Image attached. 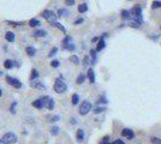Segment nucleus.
Wrapping results in <instances>:
<instances>
[{
	"label": "nucleus",
	"instance_id": "1",
	"mask_svg": "<svg viewBox=\"0 0 161 144\" xmlns=\"http://www.w3.org/2000/svg\"><path fill=\"white\" fill-rule=\"evenodd\" d=\"M67 90V85L65 84V82H63L60 78L55 79V83H54V91L58 93V94H63Z\"/></svg>",
	"mask_w": 161,
	"mask_h": 144
},
{
	"label": "nucleus",
	"instance_id": "2",
	"mask_svg": "<svg viewBox=\"0 0 161 144\" xmlns=\"http://www.w3.org/2000/svg\"><path fill=\"white\" fill-rule=\"evenodd\" d=\"M49 99H51L49 96H43L42 99H38V100L34 101L32 102V107L37 108V109H42V108L47 107V103H48Z\"/></svg>",
	"mask_w": 161,
	"mask_h": 144
},
{
	"label": "nucleus",
	"instance_id": "3",
	"mask_svg": "<svg viewBox=\"0 0 161 144\" xmlns=\"http://www.w3.org/2000/svg\"><path fill=\"white\" fill-rule=\"evenodd\" d=\"M48 23H55V21H57V14L53 12V11H51V10H45L43 12H42V14H41Z\"/></svg>",
	"mask_w": 161,
	"mask_h": 144
},
{
	"label": "nucleus",
	"instance_id": "4",
	"mask_svg": "<svg viewBox=\"0 0 161 144\" xmlns=\"http://www.w3.org/2000/svg\"><path fill=\"white\" fill-rule=\"evenodd\" d=\"M16 142H17V137L12 132L5 133L4 137H2V139H1V143L2 144H13V143H16Z\"/></svg>",
	"mask_w": 161,
	"mask_h": 144
},
{
	"label": "nucleus",
	"instance_id": "5",
	"mask_svg": "<svg viewBox=\"0 0 161 144\" xmlns=\"http://www.w3.org/2000/svg\"><path fill=\"white\" fill-rule=\"evenodd\" d=\"M92 110V103L89 101H83L81 107H79V114L81 115H87Z\"/></svg>",
	"mask_w": 161,
	"mask_h": 144
},
{
	"label": "nucleus",
	"instance_id": "6",
	"mask_svg": "<svg viewBox=\"0 0 161 144\" xmlns=\"http://www.w3.org/2000/svg\"><path fill=\"white\" fill-rule=\"evenodd\" d=\"M6 82L10 84V85H12L13 88H16V89H19V88H22V83L17 79V78H12V77H10V76H7L6 77Z\"/></svg>",
	"mask_w": 161,
	"mask_h": 144
},
{
	"label": "nucleus",
	"instance_id": "7",
	"mask_svg": "<svg viewBox=\"0 0 161 144\" xmlns=\"http://www.w3.org/2000/svg\"><path fill=\"white\" fill-rule=\"evenodd\" d=\"M130 12H131V16L138 18V17H141V14H142V8H141V6H135V7L131 8Z\"/></svg>",
	"mask_w": 161,
	"mask_h": 144
},
{
	"label": "nucleus",
	"instance_id": "8",
	"mask_svg": "<svg viewBox=\"0 0 161 144\" xmlns=\"http://www.w3.org/2000/svg\"><path fill=\"white\" fill-rule=\"evenodd\" d=\"M30 86L31 88H36V89H45L46 88L41 82H37V80H34V79L30 82Z\"/></svg>",
	"mask_w": 161,
	"mask_h": 144
},
{
	"label": "nucleus",
	"instance_id": "9",
	"mask_svg": "<svg viewBox=\"0 0 161 144\" xmlns=\"http://www.w3.org/2000/svg\"><path fill=\"white\" fill-rule=\"evenodd\" d=\"M122 136H123V137H128L129 139H132V138H133V132H132L130 129H125V130L122 131Z\"/></svg>",
	"mask_w": 161,
	"mask_h": 144
},
{
	"label": "nucleus",
	"instance_id": "10",
	"mask_svg": "<svg viewBox=\"0 0 161 144\" xmlns=\"http://www.w3.org/2000/svg\"><path fill=\"white\" fill-rule=\"evenodd\" d=\"M88 79H89V82H90L92 84L95 83V73L93 71V69H89V70H88Z\"/></svg>",
	"mask_w": 161,
	"mask_h": 144
},
{
	"label": "nucleus",
	"instance_id": "11",
	"mask_svg": "<svg viewBox=\"0 0 161 144\" xmlns=\"http://www.w3.org/2000/svg\"><path fill=\"white\" fill-rule=\"evenodd\" d=\"M76 137H77V141H78V142H82V141L84 139V131H83L82 129L77 130V133H76Z\"/></svg>",
	"mask_w": 161,
	"mask_h": 144
},
{
	"label": "nucleus",
	"instance_id": "12",
	"mask_svg": "<svg viewBox=\"0 0 161 144\" xmlns=\"http://www.w3.org/2000/svg\"><path fill=\"white\" fill-rule=\"evenodd\" d=\"M46 35H47L46 30H36V31L32 33V36H34V37H45Z\"/></svg>",
	"mask_w": 161,
	"mask_h": 144
},
{
	"label": "nucleus",
	"instance_id": "13",
	"mask_svg": "<svg viewBox=\"0 0 161 144\" xmlns=\"http://www.w3.org/2000/svg\"><path fill=\"white\" fill-rule=\"evenodd\" d=\"M5 38H6V41H8V42H13L15 41V34L12 33V31H7L6 34H5Z\"/></svg>",
	"mask_w": 161,
	"mask_h": 144
},
{
	"label": "nucleus",
	"instance_id": "14",
	"mask_svg": "<svg viewBox=\"0 0 161 144\" xmlns=\"http://www.w3.org/2000/svg\"><path fill=\"white\" fill-rule=\"evenodd\" d=\"M105 40L103 38H100V41H99V43H97V47H96V50L97 52H100V50H102L103 48H105Z\"/></svg>",
	"mask_w": 161,
	"mask_h": 144
},
{
	"label": "nucleus",
	"instance_id": "15",
	"mask_svg": "<svg viewBox=\"0 0 161 144\" xmlns=\"http://www.w3.org/2000/svg\"><path fill=\"white\" fill-rule=\"evenodd\" d=\"M4 66H5V69L10 70V69H12V67H13V61H12V60H10V59H7V60H5V61H4Z\"/></svg>",
	"mask_w": 161,
	"mask_h": 144
},
{
	"label": "nucleus",
	"instance_id": "16",
	"mask_svg": "<svg viewBox=\"0 0 161 144\" xmlns=\"http://www.w3.org/2000/svg\"><path fill=\"white\" fill-rule=\"evenodd\" d=\"M141 23H142V22H139V21H138V19H135V21H131V22H130V27H132V28H139V27H141Z\"/></svg>",
	"mask_w": 161,
	"mask_h": 144
},
{
	"label": "nucleus",
	"instance_id": "17",
	"mask_svg": "<svg viewBox=\"0 0 161 144\" xmlns=\"http://www.w3.org/2000/svg\"><path fill=\"white\" fill-rule=\"evenodd\" d=\"M25 52L28 53V55H30V57H32V55H35V53H36V49H35L34 47H31V46H29V47H27Z\"/></svg>",
	"mask_w": 161,
	"mask_h": 144
},
{
	"label": "nucleus",
	"instance_id": "18",
	"mask_svg": "<svg viewBox=\"0 0 161 144\" xmlns=\"http://www.w3.org/2000/svg\"><path fill=\"white\" fill-rule=\"evenodd\" d=\"M87 10H88L87 4H81V5L78 6V12H79V13H84V12H87Z\"/></svg>",
	"mask_w": 161,
	"mask_h": 144
},
{
	"label": "nucleus",
	"instance_id": "19",
	"mask_svg": "<svg viewBox=\"0 0 161 144\" xmlns=\"http://www.w3.org/2000/svg\"><path fill=\"white\" fill-rule=\"evenodd\" d=\"M130 17H131V12H130V11H128V10H123V11H122V18L129 19Z\"/></svg>",
	"mask_w": 161,
	"mask_h": 144
},
{
	"label": "nucleus",
	"instance_id": "20",
	"mask_svg": "<svg viewBox=\"0 0 161 144\" xmlns=\"http://www.w3.org/2000/svg\"><path fill=\"white\" fill-rule=\"evenodd\" d=\"M71 41H72V38H71V36H66L64 40H63V46H64V48L66 46H69L70 43H71Z\"/></svg>",
	"mask_w": 161,
	"mask_h": 144
},
{
	"label": "nucleus",
	"instance_id": "21",
	"mask_svg": "<svg viewBox=\"0 0 161 144\" xmlns=\"http://www.w3.org/2000/svg\"><path fill=\"white\" fill-rule=\"evenodd\" d=\"M70 61L73 63L75 65H78V64H79V59H78L77 55H71V57H70Z\"/></svg>",
	"mask_w": 161,
	"mask_h": 144
},
{
	"label": "nucleus",
	"instance_id": "22",
	"mask_svg": "<svg viewBox=\"0 0 161 144\" xmlns=\"http://www.w3.org/2000/svg\"><path fill=\"white\" fill-rule=\"evenodd\" d=\"M38 24H40V21H37L36 18H32V19L29 21V25H30L31 28H32V27H37Z\"/></svg>",
	"mask_w": 161,
	"mask_h": 144
},
{
	"label": "nucleus",
	"instance_id": "23",
	"mask_svg": "<svg viewBox=\"0 0 161 144\" xmlns=\"http://www.w3.org/2000/svg\"><path fill=\"white\" fill-rule=\"evenodd\" d=\"M84 80H85V76H84L83 73H81V74L77 77V80H76V82H77V84H82Z\"/></svg>",
	"mask_w": 161,
	"mask_h": 144
},
{
	"label": "nucleus",
	"instance_id": "24",
	"mask_svg": "<svg viewBox=\"0 0 161 144\" xmlns=\"http://www.w3.org/2000/svg\"><path fill=\"white\" fill-rule=\"evenodd\" d=\"M59 133V127L58 126H52V129H51V135L52 136H57Z\"/></svg>",
	"mask_w": 161,
	"mask_h": 144
},
{
	"label": "nucleus",
	"instance_id": "25",
	"mask_svg": "<svg viewBox=\"0 0 161 144\" xmlns=\"http://www.w3.org/2000/svg\"><path fill=\"white\" fill-rule=\"evenodd\" d=\"M38 77V71L36 70V69H32V71H31V76H30V79H36Z\"/></svg>",
	"mask_w": 161,
	"mask_h": 144
},
{
	"label": "nucleus",
	"instance_id": "26",
	"mask_svg": "<svg viewBox=\"0 0 161 144\" xmlns=\"http://www.w3.org/2000/svg\"><path fill=\"white\" fill-rule=\"evenodd\" d=\"M52 25H54L55 28H58L59 30H61V31H63L64 34H65V33H66V29H65V28H64V27H63V25H61V24H59V23H57V22H55V23H53Z\"/></svg>",
	"mask_w": 161,
	"mask_h": 144
},
{
	"label": "nucleus",
	"instance_id": "27",
	"mask_svg": "<svg viewBox=\"0 0 161 144\" xmlns=\"http://www.w3.org/2000/svg\"><path fill=\"white\" fill-rule=\"evenodd\" d=\"M78 101H79V96L77 94H73L72 95V105H77Z\"/></svg>",
	"mask_w": 161,
	"mask_h": 144
},
{
	"label": "nucleus",
	"instance_id": "28",
	"mask_svg": "<svg viewBox=\"0 0 161 144\" xmlns=\"http://www.w3.org/2000/svg\"><path fill=\"white\" fill-rule=\"evenodd\" d=\"M47 108L49 110H53V108H54V101H53V99H49V101L47 103Z\"/></svg>",
	"mask_w": 161,
	"mask_h": 144
},
{
	"label": "nucleus",
	"instance_id": "29",
	"mask_svg": "<svg viewBox=\"0 0 161 144\" xmlns=\"http://www.w3.org/2000/svg\"><path fill=\"white\" fill-rule=\"evenodd\" d=\"M7 24L13 25V27H17V25H23L24 23L23 22H11V21H7Z\"/></svg>",
	"mask_w": 161,
	"mask_h": 144
},
{
	"label": "nucleus",
	"instance_id": "30",
	"mask_svg": "<svg viewBox=\"0 0 161 144\" xmlns=\"http://www.w3.org/2000/svg\"><path fill=\"white\" fill-rule=\"evenodd\" d=\"M57 52H58V48H57V47H54L53 49H51V52H49L48 57H49V58H52L53 55H55V54H57Z\"/></svg>",
	"mask_w": 161,
	"mask_h": 144
},
{
	"label": "nucleus",
	"instance_id": "31",
	"mask_svg": "<svg viewBox=\"0 0 161 144\" xmlns=\"http://www.w3.org/2000/svg\"><path fill=\"white\" fill-rule=\"evenodd\" d=\"M58 16H59V17H61V16H67V11H66V10H63V8H60V10L58 11Z\"/></svg>",
	"mask_w": 161,
	"mask_h": 144
},
{
	"label": "nucleus",
	"instance_id": "32",
	"mask_svg": "<svg viewBox=\"0 0 161 144\" xmlns=\"http://www.w3.org/2000/svg\"><path fill=\"white\" fill-rule=\"evenodd\" d=\"M90 55L93 58V64H95V61H96V53H95V50H90Z\"/></svg>",
	"mask_w": 161,
	"mask_h": 144
},
{
	"label": "nucleus",
	"instance_id": "33",
	"mask_svg": "<svg viewBox=\"0 0 161 144\" xmlns=\"http://www.w3.org/2000/svg\"><path fill=\"white\" fill-rule=\"evenodd\" d=\"M16 106H17V102H13L11 105V108H10V112L11 113H16Z\"/></svg>",
	"mask_w": 161,
	"mask_h": 144
},
{
	"label": "nucleus",
	"instance_id": "34",
	"mask_svg": "<svg viewBox=\"0 0 161 144\" xmlns=\"http://www.w3.org/2000/svg\"><path fill=\"white\" fill-rule=\"evenodd\" d=\"M103 110H105V108L103 107H97V108L94 109V113H95V114H99V113H102Z\"/></svg>",
	"mask_w": 161,
	"mask_h": 144
},
{
	"label": "nucleus",
	"instance_id": "35",
	"mask_svg": "<svg viewBox=\"0 0 161 144\" xmlns=\"http://www.w3.org/2000/svg\"><path fill=\"white\" fill-rule=\"evenodd\" d=\"M152 143L153 144H161V139L156 138V137H153V138H152Z\"/></svg>",
	"mask_w": 161,
	"mask_h": 144
},
{
	"label": "nucleus",
	"instance_id": "36",
	"mask_svg": "<svg viewBox=\"0 0 161 144\" xmlns=\"http://www.w3.org/2000/svg\"><path fill=\"white\" fill-rule=\"evenodd\" d=\"M158 7H161V1H154L153 2V8H158Z\"/></svg>",
	"mask_w": 161,
	"mask_h": 144
},
{
	"label": "nucleus",
	"instance_id": "37",
	"mask_svg": "<svg viewBox=\"0 0 161 144\" xmlns=\"http://www.w3.org/2000/svg\"><path fill=\"white\" fill-rule=\"evenodd\" d=\"M65 5L72 6V5H75V0H65Z\"/></svg>",
	"mask_w": 161,
	"mask_h": 144
},
{
	"label": "nucleus",
	"instance_id": "38",
	"mask_svg": "<svg viewBox=\"0 0 161 144\" xmlns=\"http://www.w3.org/2000/svg\"><path fill=\"white\" fill-rule=\"evenodd\" d=\"M51 65H52V67H58V66H59V61H58V60H53V61L51 63Z\"/></svg>",
	"mask_w": 161,
	"mask_h": 144
},
{
	"label": "nucleus",
	"instance_id": "39",
	"mask_svg": "<svg viewBox=\"0 0 161 144\" xmlns=\"http://www.w3.org/2000/svg\"><path fill=\"white\" fill-rule=\"evenodd\" d=\"M84 22V19L83 18H78V19H76V22H75V25H79L81 23H83Z\"/></svg>",
	"mask_w": 161,
	"mask_h": 144
},
{
	"label": "nucleus",
	"instance_id": "40",
	"mask_svg": "<svg viewBox=\"0 0 161 144\" xmlns=\"http://www.w3.org/2000/svg\"><path fill=\"white\" fill-rule=\"evenodd\" d=\"M59 119H60V115H54L51 118V121H58Z\"/></svg>",
	"mask_w": 161,
	"mask_h": 144
},
{
	"label": "nucleus",
	"instance_id": "41",
	"mask_svg": "<svg viewBox=\"0 0 161 144\" xmlns=\"http://www.w3.org/2000/svg\"><path fill=\"white\" fill-rule=\"evenodd\" d=\"M97 102H99V103H107V100H106L105 97H100Z\"/></svg>",
	"mask_w": 161,
	"mask_h": 144
},
{
	"label": "nucleus",
	"instance_id": "42",
	"mask_svg": "<svg viewBox=\"0 0 161 144\" xmlns=\"http://www.w3.org/2000/svg\"><path fill=\"white\" fill-rule=\"evenodd\" d=\"M88 61H89V58H88V57H85V58H84V63H83V65H84V66H87V65L89 64Z\"/></svg>",
	"mask_w": 161,
	"mask_h": 144
},
{
	"label": "nucleus",
	"instance_id": "43",
	"mask_svg": "<svg viewBox=\"0 0 161 144\" xmlns=\"http://www.w3.org/2000/svg\"><path fill=\"white\" fill-rule=\"evenodd\" d=\"M112 144H125L123 141H120V139H118V141H115V142H113Z\"/></svg>",
	"mask_w": 161,
	"mask_h": 144
},
{
	"label": "nucleus",
	"instance_id": "44",
	"mask_svg": "<svg viewBox=\"0 0 161 144\" xmlns=\"http://www.w3.org/2000/svg\"><path fill=\"white\" fill-rule=\"evenodd\" d=\"M71 122H72V124H76V119H75V118H71Z\"/></svg>",
	"mask_w": 161,
	"mask_h": 144
},
{
	"label": "nucleus",
	"instance_id": "45",
	"mask_svg": "<svg viewBox=\"0 0 161 144\" xmlns=\"http://www.w3.org/2000/svg\"><path fill=\"white\" fill-rule=\"evenodd\" d=\"M1 95H2V91H1V90H0V97H1Z\"/></svg>",
	"mask_w": 161,
	"mask_h": 144
}]
</instances>
